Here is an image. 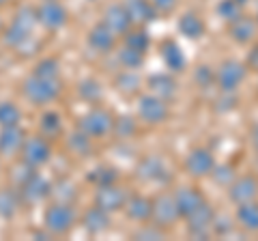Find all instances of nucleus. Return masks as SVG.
<instances>
[{
  "label": "nucleus",
  "mask_w": 258,
  "mask_h": 241,
  "mask_svg": "<svg viewBox=\"0 0 258 241\" xmlns=\"http://www.w3.org/2000/svg\"><path fill=\"white\" fill-rule=\"evenodd\" d=\"M101 22L114 33L118 39H123L129 30L134 28V22L129 18V13L125 9L123 3H110L106 5V9L101 11Z\"/></svg>",
  "instance_id": "14"
},
{
  "label": "nucleus",
  "mask_w": 258,
  "mask_h": 241,
  "mask_svg": "<svg viewBox=\"0 0 258 241\" xmlns=\"http://www.w3.org/2000/svg\"><path fill=\"white\" fill-rule=\"evenodd\" d=\"M110 215L106 209L97 207L95 203L86 209L82 213V226L86 228V232H91V235H101V232H106L110 228Z\"/></svg>",
  "instance_id": "20"
},
{
  "label": "nucleus",
  "mask_w": 258,
  "mask_h": 241,
  "mask_svg": "<svg viewBox=\"0 0 258 241\" xmlns=\"http://www.w3.org/2000/svg\"><path fill=\"white\" fill-rule=\"evenodd\" d=\"M176 30L185 37V39H200L207 33V24L203 20V15L196 13V11H185L179 15L176 20Z\"/></svg>",
  "instance_id": "21"
},
{
  "label": "nucleus",
  "mask_w": 258,
  "mask_h": 241,
  "mask_svg": "<svg viewBox=\"0 0 258 241\" xmlns=\"http://www.w3.org/2000/svg\"><path fill=\"white\" fill-rule=\"evenodd\" d=\"M78 213L69 200H56L50 203L43 211V226L54 237H64L76 228Z\"/></svg>",
  "instance_id": "2"
},
{
  "label": "nucleus",
  "mask_w": 258,
  "mask_h": 241,
  "mask_svg": "<svg viewBox=\"0 0 258 241\" xmlns=\"http://www.w3.org/2000/svg\"><path fill=\"white\" fill-rule=\"evenodd\" d=\"M20 190H22L24 198L30 200V203H39V200H43V198L52 192L50 183H47L39 172H35V174L30 176V179L24 181L22 186H20Z\"/></svg>",
  "instance_id": "26"
},
{
  "label": "nucleus",
  "mask_w": 258,
  "mask_h": 241,
  "mask_svg": "<svg viewBox=\"0 0 258 241\" xmlns=\"http://www.w3.org/2000/svg\"><path fill=\"white\" fill-rule=\"evenodd\" d=\"M217 159L207 147H196L191 149L187 157H185V172L194 179H207L215 170Z\"/></svg>",
  "instance_id": "12"
},
{
  "label": "nucleus",
  "mask_w": 258,
  "mask_h": 241,
  "mask_svg": "<svg viewBox=\"0 0 258 241\" xmlns=\"http://www.w3.org/2000/svg\"><path fill=\"white\" fill-rule=\"evenodd\" d=\"M62 93V78H52V76H41V74H32L22 82V95L24 99L32 106H50Z\"/></svg>",
  "instance_id": "1"
},
{
  "label": "nucleus",
  "mask_w": 258,
  "mask_h": 241,
  "mask_svg": "<svg viewBox=\"0 0 258 241\" xmlns=\"http://www.w3.org/2000/svg\"><path fill=\"white\" fill-rule=\"evenodd\" d=\"M0 170H3V164H0Z\"/></svg>",
  "instance_id": "45"
},
{
  "label": "nucleus",
  "mask_w": 258,
  "mask_h": 241,
  "mask_svg": "<svg viewBox=\"0 0 258 241\" xmlns=\"http://www.w3.org/2000/svg\"><path fill=\"white\" fill-rule=\"evenodd\" d=\"M120 3L125 5L134 26H144V24H149L157 18V11L153 9V5L149 0H120Z\"/></svg>",
  "instance_id": "23"
},
{
  "label": "nucleus",
  "mask_w": 258,
  "mask_h": 241,
  "mask_svg": "<svg viewBox=\"0 0 258 241\" xmlns=\"http://www.w3.org/2000/svg\"><path fill=\"white\" fill-rule=\"evenodd\" d=\"M211 176H213L217 183H222L224 188H228V186H230V181L235 179L237 174H235V168H232V166H220V164H217V166H215V170L211 172Z\"/></svg>",
  "instance_id": "39"
},
{
  "label": "nucleus",
  "mask_w": 258,
  "mask_h": 241,
  "mask_svg": "<svg viewBox=\"0 0 258 241\" xmlns=\"http://www.w3.org/2000/svg\"><path fill=\"white\" fill-rule=\"evenodd\" d=\"M252 144H254V149L258 151V127H254V132H252Z\"/></svg>",
  "instance_id": "41"
},
{
  "label": "nucleus",
  "mask_w": 258,
  "mask_h": 241,
  "mask_svg": "<svg viewBox=\"0 0 258 241\" xmlns=\"http://www.w3.org/2000/svg\"><path fill=\"white\" fill-rule=\"evenodd\" d=\"M3 33H5V22H3V18H0V37H3Z\"/></svg>",
  "instance_id": "42"
},
{
  "label": "nucleus",
  "mask_w": 258,
  "mask_h": 241,
  "mask_svg": "<svg viewBox=\"0 0 258 241\" xmlns=\"http://www.w3.org/2000/svg\"><path fill=\"white\" fill-rule=\"evenodd\" d=\"M217 13H220V18L224 22H232L237 20L239 15H243V0H222L220 5H217Z\"/></svg>",
  "instance_id": "36"
},
{
  "label": "nucleus",
  "mask_w": 258,
  "mask_h": 241,
  "mask_svg": "<svg viewBox=\"0 0 258 241\" xmlns=\"http://www.w3.org/2000/svg\"><path fill=\"white\" fill-rule=\"evenodd\" d=\"M149 93L170 101L174 95L179 93V84H176V80L170 74H155L149 78Z\"/></svg>",
  "instance_id": "25"
},
{
  "label": "nucleus",
  "mask_w": 258,
  "mask_h": 241,
  "mask_svg": "<svg viewBox=\"0 0 258 241\" xmlns=\"http://www.w3.org/2000/svg\"><path fill=\"white\" fill-rule=\"evenodd\" d=\"M228 35L235 43L239 45H249L256 39L258 35V28H256V20L249 18V15H239L237 20H232L228 24Z\"/></svg>",
  "instance_id": "19"
},
{
  "label": "nucleus",
  "mask_w": 258,
  "mask_h": 241,
  "mask_svg": "<svg viewBox=\"0 0 258 241\" xmlns=\"http://www.w3.org/2000/svg\"><path fill=\"white\" fill-rule=\"evenodd\" d=\"M149 3L153 5V9H155L157 13H172L176 7H179V0H149Z\"/></svg>",
  "instance_id": "40"
},
{
  "label": "nucleus",
  "mask_w": 258,
  "mask_h": 241,
  "mask_svg": "<svg viewBox=\"0 0 258 241\" xmlns=\"http://www.w3.org/2000/svg\"><path fill=\"white\" fill-rule=\"evenodd\" d=\"M235 222L241 230L256 235L258 232V200H249V203L237 205Z\"/></svg>",
  "instance_id": "24"
},
{
  "label": "nucleus",
  "mask_w": 258,
  "mask_h": 241,
  "mask_svg": "<svg viewBox=\"0 0 258 241\" xmlns=\"http://www.w3.org/2000/svg\"><path fill=\"white\" fill-rule=\"evenodd\" d=\"M24 140H26V132L20 125L0 127V153L3 155H20Z\"/></svg>",
  "instance_id": "22"
},
{
  "label": "nucleus",
  "mask_w": 258,
  "mask_h": 241,
  "mask_svg": "<svg viewBox=\"0 0 258 241\" xmlns=\"http://www.w3.org/2000/svg\"><path fill=\"white\" fill-rule=\"evenodd\" d=\"M127 196H129V192L123 186H120L118 181H112V183L97 186L95 196H93V203L97 207L106 209L108 213H118V211H123V207L127 203Z\"/></svg>",
  "instance_id": "10"
},
{
  "label": "nucleus",
  "mask_w": 258,
  "mask_h": 241,
  "mask_svg": "<svg viewBox=\"0 0 258 241\" xmlns=\"http://www.w3.org/2000/svg\"><path fill=\"white\" fill-rule=\"evenodd\" d=\"M172 196H174V203L176 207H179V213H181V218L185 220L189 213H194L196 209L205 203V196H203V192H200L198 188H194V186H183V188H176L172 192Z\"/></svg>",
  "instance_id": "18"
},
{
  "label": "nucleus",
  "mask_w": 258,
  "mask_h": 241,
  "mask_svg": "<svg viewBox=\"0 0 258 241\" xmlns=\"http://www.w3.org/2000/svg\"><path fill=\"white\" fill-rule=\"evenodd\" d=\"M228 198L232 205H243L249 200H258V179L254 174H237L228 186Z\"/></svg>",
  "instance_id": "15"
},
{
  "label": "nucleus",
  "mask_w": 258,
  "mask_h": 241,
  "mask_svg": "<svg viewBox=\"0 0 258 241\" xmlns=\"http://www.w3.org/2000/svg\"><path fill=\"white\" fill-rule=\"evenodd\" d=\"M91 181H95V188L97 186H103V183H112V181H118V174L114 168L110 166H99L97 170L91 174Z\"/></svg>",
  "instance_id": "38"
},
{
  "label": "nucleus",
  "mask_w": 258,
  "mask_h": 241,
  "mask_svg": "<svg viewBox=\"0 0 258 241\" xmlns=\"http://www.w3.org/2000/svg\"><path fill=\"white\" fill-rule=\"evenodd\" d=\"M254 20H256V28H258V15H256V18H254Z\"/></svg>",
  "instance_id": "44"
},
{
  "label": "nucleus",
  "mask_w": 258,
  "mask_h": 241,
  "mask_svg": "<svg viewBox=\"0 0 258 241\" xmlns=\"http://www.w3.org/2000/svg\"><path fill=\"white\" fill-rule=\"evenodd\" d=\"M114 118L116 116L108 108L93 106L78 118V130L84 132L86 136H91L93 140H101L112 136V132H114Z\"/></svg>",
  "instance_id": "3"
},
{
  "label": "nucleus",
  "mask_w": 258,
  "mask_h": 241,
  "mask_svg": "<svg viewBox=\"0 0 258 241\" xmlns=\"http://www.w3.org/2000/svg\"><path fill=\"white\" fill-rule=\"evenodd\" d=\"M123 45L134 47V50H140V52L147 54V52H149V35L144 33L140 26H134V28L123 37Z\"/></svg>",
  "instance_id": "34"
},
{
  "label": "nucleus",
  "mask_w": 258,
  "mask_h": 241,
  "mask_svg": "<svg viewBox=\"0 0 258 241\" xmlns=\"http://www.w3.org/2000/svg\"><path fill=\"white\" fill-rule=\"evenodd\" d=\"M35 24H37V15L35 9H20L18 13L13 15L11 24L5 28V43L11 45V47H22L26 45V41L32 37V30H35Z\"/></svg>",
  "instance_id": "4"
},
{
  "label": "nucleus",
  "mask_w": 258,
  "mask_h": 241,
  "mask_svg": "<svg viewBox=\"0 0 258 241\" xmlns=\"http://www.w3.org/2000/svg\"><path fill=\"white\" fill-rule=\"evenodd\" d=\"M39 127H41V134L45 138H54V136H58L62 132V120H60V114H56V112H45L39 120Z\"/></svg>",
  "instance_id": "35"
},
{
  "label": "nucleus",
  "mask_w": 258,
  "mask_h": 241,
  "mask_svg": "<svg viewBox=\"0 0 258 241\" xmlns=\"http://www.w3.org/2000/svg\"><path fill=\"white\" fill-rule=\"evenodd\" d=\"M183 220L181 213H179V207L174 203V196L172 192H161L153 198V215H151V222L159 228H172L176 226V222Z\"/></svg>",
  "instance_id": "8"
},
{
  "label": "nucleus",
  "mask_w": 258,
  "mask_h": 241,
  "mask_svg": "<svg viewBox=\"0 0 258 241\" xmlns=\"http://www.w3.org/2000/svg\"><path fill=\"white\" fill-rule=\"evenodd\" d=\"M123 211L132 222L149 224L151 215H153V198L144 196V194H138V192H136V194H129Z\"/></svg>",
  "instance_id": "16"
},
{
  "label": "nucleus",
  "mask_w": 258,
  "mask_h": 241,
  "mask_svg": "<svg viewBox=\"0 0 258 241\" xmlns=\"http://www.w3.org/2000/svg\"><path fill=\"white\" fill-rule=\"evenodd\" d=\"M22 123V110L13 101H0V127L20 125Z\"/></svg>",
  "instance_id": "32"
},
{
  "label": "nucleus",
  "mask_w": 258,
  "mask_h": 241,
  "mask_svg": "<svg viewBox=\"0 0 258 241\" xmlns=\"http://www.w3.org/2000/svg\"><path fill=\"white\" fill-rule=\"evenodd\" d=\"M215 218H217L215 209L205 200L196 211L189 213L187 218H185L187 232L191 237H196V239H207L211 232H215Z\"/></svg>",
  "instance_id": "11"
},
{
  "label": "nucleus",
  "mask_w": 258,
  "mask_h": 241,
  "mask_svg": "<svg viewBox=\"0 0 258 241\" xmlns=\"http://www.w3.org/2000/svg\"><path fill=\"white\" fill-rule=\"evenodd\" d=\"M50 157H52V147H50V140L43 134L26 136V140L22 144V151H20V159L24 164L39 170L41 166L50 162Z\"/></svg>",
  "instance_id": "7"
},
{
  "label": "nucleus",
  "mask_w": 258,
  "mask_h": 241,
  "mask_svg": "<svg viewBox=\"0 0 258 241\" xmlns=\"http://www.w3.org/2000/svg\"><path fill=\"white\" fill-rule=\"evenodd\" d=\"M144 58H147V54L140 52V50H134V47H127V45H120L118 50V63L123 65L125 69H138L142 67Z\"/></svg>",
  "instance_id": "30"
},
{
  "label": "nucleus",
  "mask_w": 258,
  "mask_h": 241,
  "mask_svg": "<svg viewBox=\"0 0 258 241\" xmlns=\"http://www.w3.org/2000/svg\"><path fill=\"white\" fill-rule=\"evenodd\" d=\"M5 5H9V0H0V7H5Z\"/></svg>",
  "instance_id": "43"
},
{
  "label": "nucleus",
  "mask_w": 258,
  "mask_h": 241,
  "mask_svg": "<svg viewBox=\"0 0 258 241\" xmlns=\"http://www.w3.org/2000/svg\"><path fill=\"white\" fill-rule=\"evenodd\" d=\"M86 45H88L91 52L99 54V56H106V54L116 50L118 37L112 33L103 22H97L95 26H91V30L86 33Z\"/></svg>",
  "instance_id": "13"
},
{
  "label": "nucleus",
  "mask_w": 258,
  "mask_h": 241,
  "mask_svg": "<svg viewBox=\"0 0 258 241\" xmlns=\"http://www.w3.org/2000/svg\"><path fill=\"white\" fill-rule=\"evenodd\" d=\"M93 138L91 136H86L84 132H74L67 138V147H69V151L74 155H80V157H88L91 155V151H93Z\"/></svg>",
  "instance_id": "29"
},
{
  "label": "nucleus",
  "mask_w": 258,
  "mask_h": 241,
  "mask_svg": "<svg viewBox=\"0 0 258 241\" xmlns=\"http://www.w3.org/2000/svg\"><path fill=\"white\" fill-rule=\"evenodd\" d=\"M245 78H247V65L237 58H226L215 69V86L222 93H235L245 82Z\"/></svg>",
  "instance_id": "5"
},
{
  "label": "nucleus",
  "mask_w": 258,
  "mask_h": 241,
  "mask_svg": "<svg viewBox=\"0 0 258 241\" xmlns=\"http://www.w3.org/2000/svg\"><path fill=\"white\" fill-rule=\"evenodd\" d=\"M22 207V198L13 188H0V218H15Z\"/></svg>",
  "instance_id": "28"
},
{
  "label": "nucleus",
  "mask_w": 258,
  "mask_h": 241,
  "mask_svg": "<svg viewBox=\"0 0 258 241\" xmlns=\"http://www.w3.org/2000/svg\"><path fill=\"white\" fill-rule=\"evenodd\" d=\"M138 176L149 183H164L170 179V170H168V164L164 162V157L149 155L138 164Z\"/></svg>",
  "instance_id": "17"
},
{
  "label": "nucleus",
  "mask_w": 258,
  "mask_h": 241,
  "mask_svg": "<svg viewBox=\"0 0 258 241\" xmlns=\"http://www.w3.org/2000/svg\"><path fill=\"white\" fill-rule=\"evenodd\" d=\"M138 118L142 123H147L151 127L164 125L170 118V101L157 97V95H140L138 97Z\"/></svg>",
  "instance_id": "6"
},
{
  "label": "nucleus",
  "mask_w": 258,
  "mask_h": 241,
  "mask_svg": "<svg viewBox=\"0 0 258 241\" xmlns=\"http://www.w3.org/2000/svg\"><path fill=\"white\" fill-rule=\"evenodd\" d=\"M116 136V138H134L136 134H138V120H136L134 116H116L114 118V132H112Z\"/></svg>",
  "instance_id": "33"
},
{
  "label": "nucleus",
  "mask_w": 258,
  "mask_h": 241,
  "mask_svg": "<svg viewBox=\"0 0 258 241\" xmlns=\"http://www.w3.org/2000/svg\"><path fill=\"white\" fill-rule=\"evenodd\" d=\"M116 88L123 93H136L140 88V78L134 74V69H125V74L116 80Z\"/></svg>",
  "instance_id": "37"
},
{
  "label": "nucleus",
  "mask_w": 258,
  "mask_h": 241,
  "mask_svg": "<svg viewBox=\"0 0 258 241\" xmlns=\"http://www.w3.org/2000/svg\"><path fill=\"white\" fill-rule=\"evenodd\" d=\"M161 61H164V65L170 69L172 74H179V71H183L185 65H187L185 54L181 52V47L176 41H166L161 45Z\"/></svg>",
  "instance_id": "27"
},
{
  "label": "nucleus",
  "mask_w": 258,
  "mask_h": 241,
  "mask_svg": "<svg viewBox=\"0 0 258 241\" xmlns=\"http://www.w3.org/2000/svg\"><path fill=\"white\" fill-rule=\"evenodd\" d=\"M35 15H37V24H41L45 30H60L67 26L69 13L60 0H41L35 7Z\"/></svg>",
  "instance_id": "9"
},
{
  "label": "nucleus",
  "mask_w": 258,
  "mask_h": 241,
  "mask_svg": "<svg viewBox=\"0 0 258 241\" xmlns=\"http://www.w3.org/2000/svg\"><path fill=\"white\" fill-rule=\"evenodd\" d=\"M80 97L88 103H97L103 97V86L99 80H93V78H86L80 82Z\"/></svg>",
  "instance_id": "31"
}]
</instances>
